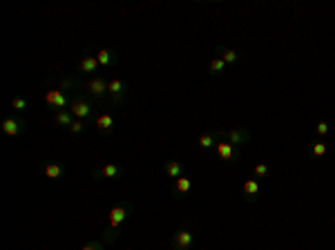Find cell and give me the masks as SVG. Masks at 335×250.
I'll return each instance as SVG.
<instances>
[{
  "instance_id": "cell-11",
  "label": "cell",
  "mask_w": 335,
  "mask_h": 250,
  "mask_svg": "<svg viewBox=\"0 0 335 250\" xmlns=\"http://www.w3.org/2000/svg\"><path fill=\"white\" fill-rule=\"evenodd\" d=\"M259 190H262V181L259 179H248L246 183H244V188H242V194H244V199H246L248 203H253L255 199L259 197Z\"/></svg>"
},
{
  "instance_id": "cell-10",
  "label": "cell",
  "mask_w": 335,
  "mask_h": 250,
  "mask_svg": "<svg viewBox=\"0 0 335 250\" xmlns=\"http://www.w3.org/2000/svg\"><path fill=\"white\" fill-rule=\"evenodd\" d=\"M123 174V168L119 163H107V165H103V168H98V170H94V181H101V179H117V177H121Z\"/></svg>"
},
{
  "instance_id": "cell-3",
  "label": "cell",
  "mask_w": 335,
  "mask_h": 250,
  "mask_svg": "<svg viewBox=\"0 0 335 250\" xmlns=\"http://www.w3.org/2000/svg\"><path fill=\"white\" fill-rule=\"evenodd\" d=\"M45 103L49 105V110H52L54 114H56V112H63V110H69V105H72L69 96L63 90H49L47 94H45Z\"/></svg>"
},
{
  "instance_id": "cell-15",
  "label": "cell",
  "mask_w": 335,
  "mask_h": 250,
  "mask_svg": "<svg viewBox=\"0 0 335 250\" xmlns=\"http://www.w3.org/2000/svg\"><path fill=\"white\" fill-rule=\"evenodd\" d=\"M96 130L101 132V134H107V132H112V127H114V116L112 114H101V116H96Z\"/></svg>"
},
{
  "instance_id": "cell-17",
  "label": "cell",
  "mask_w": 335,
  "mask_h": 250,
  "mask_svg": "<svg viewBox=\"0 0 335 250\" xmlns=\"http://www.w3.org/2000/svg\"><path fill=\"white\" fill-rule=\"evenodd\" d=\"M217 56L221 58L226 65H235V62L239 61V54L235 52V49H228V47H223V45H219L217 47Z\"/></svg>"
},
{
  "instance_id": "cell-23",
  "label": "cell",
  "mask_w": 335,
  "mask_h": 250,
  "mask_svg": "<svg viewBox=\"0 0 335 250\" xmlns=\"http://www.w3.org/2000/svg\"><path fill=\"white\" fill-rule=\"evenodd\" d=\"M268 172H271V168H268L266 163H257V165H255V170H253V177L262 181V179L268 177Z\"/></svg>"
},
{
  "instance_id": "cell-8",
  "label": "cell",
  "mask_w": 335,
  "mask_h": 250,
  "mask_svg": "<svg viewBox=\"0 0 335 250\" xmlns=\"http://www.w3.org/2000/svg\"><path fill=\"white\" fill-rule=\"evenodd\" d=\"M107 94H110L112 103L119 105V103L125 101V94H127V83L121 81V78H112L110 81V87H107Z\"/></svg>"
},
{
  "instance_id": "cell-12",
  "label": "cell",
  "mask_w": 335,
  "mask_h": 250,
  "mask_svg": "<svg viewBox=\"0 0 335 250\" xmlns=\"http://www.w3.org/2000/svg\"><path fill=\"white\" fill-rule=\"evenodd\" d=\"M96 61H98V65H101L103 69H112V67H117L119 54L112 52V49H101V52L96 54Z\"/></svg>"
},
{
  "instance_id": "cell-26",
  "label": "cell",
  "mask_w": 335,
  "mask_h": 250,
  "mask_svg": "<svg viewBox=\"0 0 335 250\" xmlns=\"http://www.w3.org/2000/svg\"><path fill=\"white\" fill-rule=\"evenodd\" d=\"M83 127H85V121H74L72 125H69V132H72V134H78V132H83Z\"/></svg>"
},
{
  "instance_id": "cell-6",
  "label": "cell",
  "mask_w": 335,
  "mask_h": 250,
  "mask_svg": "<svg viewBox=\"0 0 335 250\" xmlns=\"http://www.w3.org/2000/svg\"><path fill=\"white\" fill-rule=\"evenodd\" d=\"M107 87H110V81H105L103 76H92L88 83H85V92L94 98H103L107 94Z\"/></svg>"
},
{
  "instance_id": "cell-22",
  "label": "cell",
  "mask_w": 335,
  "mask_h": 250,
  "mask_svg": "<svg viewBox=\"0 0 335 250\" xmlns=\"http://www.w3.org/2000/svg\"><path fill=\"white\" fill-rule=\"evenodd\" d=\"M76 87H78V81L74 76H63L61 78V83H59V90H63V92L65 90L67 92H78Z\"/></svg>"
},
{
  "instance_id": "cell-18",
  "label": "cell",
  "mask_w": 335,
  "mask_h": 250,
  "mask_svg": "<svg viewBox=\"0 0 335 250\" xmlns=\"http://www.w3.org/2000/svg\"><path fill=\"white\" fill-rule=\"evenodd\" d=\"M190 190H192V181H190L188 177H179V179L175 181V194H177L179 199L185 197Z\"/></svg>"
},
{
  "instance_id": "cell-25",
  "label": "cell",
  "mask_w": 335,
  "mask_h": 250,
  "mask_svg": "<svg viewBox=\"0 0 335 250\" xmlns=\"http://www.w3.org/2000/svg\"><path fill=\"white\" fill-rule=\"evenodd\" d=\"M311 154H313V156H324V154H326V143L315 141V143L311 145Z\"/></svg>"
},
{
  "instance_id": "cell-21",
  "label": "cell",
  "mask_w": 335,
  "mask_h": 250,
  "mask_svg": "<svg viewBox=\"0 0 335 250\" xmlns=\"http://www.w3.org/2000/svg\"><path fill=\"white\" fill-rule=\"evenodd\" d=\"M43 172L47 174L49 179H63V174H65V168L61 163H47L43 168Z\"/></svg>"
},
{
  "instance_id": "cell-9",
  "label": "cell",
  "mask_w": 335,
  "mask_h": 250,
  "mask_svg": "<svg viewBox=\"0 0 335 250\" xmlns=\"http://www.w3.org/2000/svg\"><path fill=\"white\" fill-rule=\"evenodd\" d=\"M194 244V235L190 230H185V228H181V230H177L175 235H172V246H175V250H190Z\"/></svg>"
},
{
  "instance_id": "cell-5",
  "label": "cell",
  "mask_w": 335,
  "mask_h": 250,
  "mask_svg": "<svg viewBox=\"0 0 335 250\" xmlns=\"http://www.w3.org/2000/svg\"><path fill=\"white\" fill-rule=\"evenodd\" d=\"M250 132L246 127H230V130H221V139L228 141V143L237 145V148H244V145L250 141Z\"/></svg>"
},
{
  "instance_id": "cell-24",
  "label": "cell",
  "mask_w": 335,
  "mask_h": 250,
  "mask_svg": "<svg viewBox=\"0 0 335 250\" xmlns=\"http://www.w3.org/2000/svg\"><path fill=\"white\" fill-rule=\"evenodd\" d=\"M11 107H14L16 112H25V110H27V98L14 96V98H11Z\"/></svg>"
},
{
  "instance_id": "cell-16",
  "label": "cell",
  "mask_w": 335,
  "mask_h": 250,
  "mask_svg": "<svg viewBox=\"0 0 335 250\" xmlns=\"http://www.w3.org/2000/svg\"><path fill=\"white\" fill-rule=\"evenodd\" d=\"M183 172H185V163H181V161H168V163H165V174L170 179L183 177Z\"/></svg>"
},
{
  "instance_id": "cell-1",
  "label": "cell",
  "mask_w": 335,
  "mask_h": 250,
  "mask_svg": "<svg viewBox=\"0 0 335 250\" xmlns=\"http://www.w3.org/2000/svg\"><path fill=\"white\" fill-rule=\"evenodd\" d=\"M132 215V206L125 201L117 203V206L110 210V215H107V230H105V241H114L119 235V228L123 226V223L130 219Z\"/></svg>"
},
{
  "instance_id": "cell-28",
  "label": "cell",
  "mask_w": 335,
  "mask_h": 250,
  "mask_svg": "<svg viewBox=\"0 0 335 250\" xmlns=\"http://www.w3.org/2000/svg\"><path fill=\"white\" fill-rule=\"evenodd\" d=\"M81 250H103V244L101 241H90V244H85Z\"/></svg>"
},
{
  "instance_id": "cell-7",
  "label": "cell",
  "mask_w": 335,
  "mask_h": 250,
  "mask_svg": "<svg viewBox=\"0 0 335 250\" xmlns=\"http://www.w3.org/2000/svg\"><path fill=\"white\" fill-rule=\"evenodd\" d=\"M0 127H2V132H5L7 136H20V134H25V130H27L25 121L18 119V116H7V119L0 123Z\"/></svg>"
},
{
  "instance_id": "cell-20",
  "label": "cell",
  "mask_w": 335,
  "mask_h": 250,
  "mask_svg": "<svg viewBox=\"0 0 335 250\" xmlns=\"http://www.w3.org/2000/svg\"><path fill=\"white\" fill-rule=\"evenodd\" d=\"M54 121H56V125H61V127H67L69 130V125L74 123V114L69 110H63V112H56V114H54Z\"/></svg>"
},
{
  "instance_id": "cell-14",
  "label": "cell",
  "mask_w": 335,
  "mask_h": 250,
  "mask_svg": "<svg viewBox=\"0 0 335 250\" xmlns=\"http://www.w3.org/2000/svg\"><path fill=\"white\" fill-rule=\"evenodd\" d=\"M98 61H96V56H85V58H81V62H78V72L81 74H96L98 72Z\"/></svg>"
},
{
  "instance_id": "cell-2",
  "label": "cell",
  "mask_w": 335,
  "mask_h": 250,
  "mask_svg": "<svg viewBox=\"0 0 335 250\" xmlns=\"http://www.w3.org/2000/svg\"><path fill=\"white\" fill-rule=\"evenodd\" d=\"M69 112L74 114V119L78 121H92L94 119V112H96V105L92 101H88L85 96H74L72 98V105H69Z\"/></svg>"
},
{
  "instance_id": "cell-19",
  "label": "cell",
  "mask_w": 335,
  "mask_h": 250,
  "mask_svg": "<svg viewBox=\"0 0 335 250\" xmlns=\"http://www.w3.org/2000/svg\"><path fill=\"white\" fill-rule=\"evenodd\" d=\"M226 67H228V65H226L221 58L213 56V58H210V65H208V74H210V76H221V74L226 72Z\"/></svg>"
},
{
  "instance_id": "cell-13",
  "label": "cell",
  "mask_w": 335,
  "mask_h": 250,
  "mask_svg": "<svg viewBox=\"0 0 335 250\" xmlns=\"http://www.w3.org/2000/svg\"><path fill=\"white\" fill-rule=\"evenodd\" d=\"M219 141H221V130H219V132H204V134L199 136V141H197V143H199V148L204 150V152H208V150H213Z\"/></svg>"
},
{
  "instance_id": "cell-27",
  "label": "cell",
  "mask_w": 335,
  "mask_h": 250,
  "mask_svg": "<svg viewBox=\"0 0 335 250\" xmlns=\"http://www.w3.org/2000/svg\"><path fill=\"white\" fill-rule=\"evenodd\" d=\"M317 134L320 136H324V134H329V123H326V121H320V123H317Z\"/></svg>"
},
{
  "instance_id": "cell-4",
  "label": "cell",
  "mask_w": 335,
  "mask_h": 250,
  "mask_svg": "<svg viewBox=\"0 0 335 250\" xmlns=\"http://www.w3.org/2000/svg\"><path fill=\"white\" fill-rule=\"evenodd\" d=\"M214 152H217V156L223 163H235V161L242 159V148H237V145L228 143V141H223V139L214 145Z\"/></svg>"
}]
</instances>
